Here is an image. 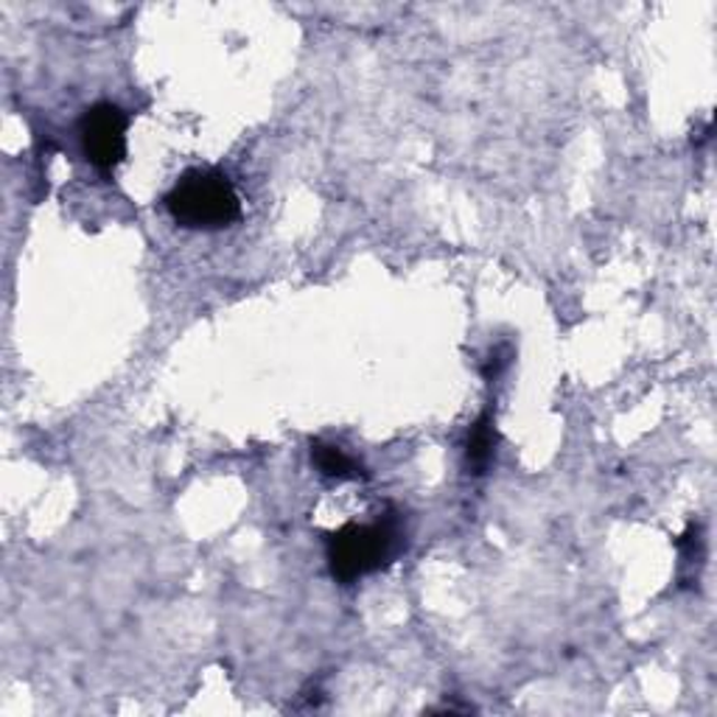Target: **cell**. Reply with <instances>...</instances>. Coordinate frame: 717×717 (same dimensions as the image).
Listing matches in <instances>:
<instances>
[{
  "label": "cell",
  "instance_id": "1",
  "mask_svg": "<svg viewBox=\"0 0 717 717\" xmlns=\"http://www.w3.org/2000/svg\"><path fill=\"white\" fill-rule=\"evenodd\" d=\"M165 210L188 230H222L242 217V197L219 169H190L165 194Z\"/></svg>",
  "mask_w": 717,
  "mask_h": 717
},
{
  "label": "cell",
  "instance_id": "2",
  "mask_svg": "<svg viewBox=\"0 0 717 717\" xmlns=\"http://www.w3.org/2000/svg\"><path fill=\"white\" fill-rule=\"evenodd\" d=\"M401 550V524L395 513L373 521V524H345L334 535H328L325 555L334 580L343 586L368 578L381 566L398 555Z\"/></svg>",
  "mask_w": 717,
  "mask_h": 717
},
{
  "label": "cell",
  "instance_id": "3",
  "mask_svg": "<svg viewBox=\"0 0 717 717\" xmlns=\"http://www.w3.org/2000/svg\"><path fill=\"white\" fill-rule=\"evenodd\" d=\"M129 115L118 104H93L79 122V138L90 163L99 172H113L127 158Z\"/></svg>",
  "mask_w": 717,
  "mask_h": 717
},
{
  "label": "cell",
  "instance_id": "4",
  "mask_svg": "<svg viewBox=\"0 0 717 717\" xmlns=\"http://www.w3.org/2000/svg\"><path fill=\"white\" fill-rule=\"evenodd\" d=\"M494 451H496V429H494V415L490 409H485L476 424L471 426L469 440H465V465L474 476H483L485 471L494 463Z\"/></svg>",
  "mask_w": 717,
  "mask_h": 717
},
{
  "label": "cell",
  "instance_id": "5",
  "mask_svg": "<svg viewBox=\"0 0 717 717\" xmlns=\"http://www.w3.org/2000/svg\"><path fill=\"white\" fill-rule=\"evenodd\" d=\"M312 463L328 479H356V476H365V469L350 454H345L339 446L323 443V440L312 443Z\"/></svg>",
  "mask_w": 717,
  "mask_h": 717
},
{
  "label": "cell",
  "instance_id": "6",
  "mask_svg": "<svg viewBox=\"0 0 717 717\" xmlns=\"http://www.w3.org/2000/svg\"><path fill=\"white\" fill-rule=\"evenodd\" d=\"M675 550H679V558L684 566H701L706 555V541L701 524H690L686 533L675 541Z\"/></svg>",
  "mask_w": 717,
  "mask_h": 717
},
{
  "label": "cell",
  "instance_id": "7",
  "mask_svg": "<svg viewBox=\"0 0 717 717\" xmlns=\"http://www.w3.org/2000/svg\"><path fill=\"white\" fill-rule=\"evenodd\" d=\"M508 365H510V348H508V345H499V348L490 350L488 362H485V368H483L485 379H488V381L499 379L501 370L508 368Z\"/></svg>",
  "mask_w": 717,
  "mask_h": 717
}]
</instances>
